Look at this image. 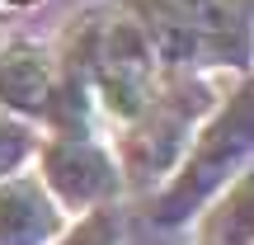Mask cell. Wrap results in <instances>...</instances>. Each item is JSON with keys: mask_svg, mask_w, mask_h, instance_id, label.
Masks as SVG:
<instances>
[{"mask_svg": "<svg viewBox=\"0 0 254 245\" xmlns=\"http://www.w3.org/2000/svg\"><path fill=\"white\" fill-rule=\"evenodd\" d=\"M245 165H250V90H236L198 127V137H189L179 165L165 174V189L151 217L160 227H184L189 217H198L202 203L231 189L245 174Z\"/></svg>", "mask_w": 254, "mask_h": 245, "instance_id": "6da1fadb", "label": "cell"}, {"mask_svg": "<svg viewBox=\"0 0 254 245\" xmlns=\"http://www.w3.org/2000/svg\"><path fill=\"white\" fill-rule=\"evenodd\" d=\"M155 66L160 62L141 19H109L80 57V85L90 94L85 104L127 132L155 104Z\"/></svg>", "mask_w": 254, "mask_h": 245, "instance_id": "7a4b0ae2", "label": "cell"}, {"mask_svg": "<svg viewBox=\"0 0 254 245\" xmlns=\"http://www.w3.org/2000/svg\"><path fill=\"white\" fill-rule=\"evenodd\" d=\"M38 165H43L38 179L62 212H94L123 193L113 151H104L90 132H57L52 142L38 146Z\"/></svg>", "mask_w": 254, "mask_h": 245, "instance_id": "3957f363", "label": "cell"}, {"mask_svg": "<svg viewBox=\"0 0 254 245\" xmlns=\"http://www.w3.org/2000/svg\"><path fill=\"white\" fill-rule=\"evenodd\" d=\"M66 217L38 174L0 179V245H52L62 241Z\"/></svg>", "mask_w": 254, "mask_h": 245, "instance_id": "277c9868", "label": "cell"}, {"mask_svg": "<svg viewBox=\"0 0 254 245\" xmlns=\"http://www.w3.org/2000/svg\"><path fill=\"white\" fill-rule=\"evenodd\" d=\"M0 109L24 118L57 113V76L38 47H0Z\"/></svg>", "mask_w": 254, "mask_h": 245, "instance_id": "5b68a950", "label": "cell"}, {"mask_svg": "<svg viewBox=\"0 0 254 245\" xmlns=\"http://www.w3.org/2000/svg\"><path fill=\"white\" fill-rule=\"evenodd\" d=\"M202 47H245V24H250V0H160Z\"/></svg>", "mask_w": 254, "mask_h": 245, "instance_id": "8992f818", "label": "cell"}, {"mask_svg": "<svg viewBox=\"0 0 254 245\" xmlns=\"http://www.w3.org/2000/svg\"><path fill=\"white\" fill-rule=\"evenodd\" d=\"M217 208L202 222V245H254V217H250V174H240L231 189L217 193Z\"/></svg>", "mask_w": 254, "mask_h": 245, "instance_id": "52a82bcc", "label": "cell"}, {"mask_svg": "<svg viewBox=\"0 0 254 245\" xmlns=\"http://www.w3.org/2000/svg\"><path fill=\"white\" fill-rule=\"evenodd\" d=\"M33 151H38V137H33V127H28L24 118H19V113L0 109V179L19 174V165H24Z\"/></svg>", "mask_w": 254, "mask_h": 245, "instance_id": "ba28073f", "label": "cell"}, {"mask_svg": "<svg viewBox=\"0 0 254 245\" xmlns=\"http://www.w3.org/2000/svg\"><path fill=\"white\" fill-rule=\"evenodd\" d=\"M9 5H24V0H9Z\"/></svg>", "mask_w": 254, "mask_h": 245, "instance_id": "9c48e42d", "label": "cell"}]
</instances>
